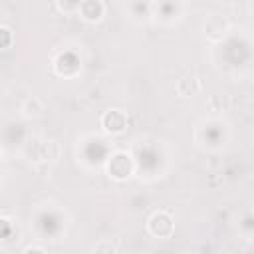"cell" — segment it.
Returning <instances> with one entry per match:
<instances>
[{
    "mask_svg": "<svg viewBox=\"0 0 254 254\" xmlns=\"http://www.w3.org/2000/svg\"><path fill=\"white\" fill-rule=\"evenodd\" d=\"M95 250H115V246L107 244V246H95Z\"/></svg>",
    "mask_w": 254,
    "mask_h": 254,
    "instance_id": "obj_2",
    "label": "cell"
},
{
    "mask_svg": "<svg viewBox=\"0 0 254 254\" xmlns=\"http://www.w3.org/2000/svg\"><path fill=\"white\" fill-rule=\"evenodd\" d=\"M149 228L155 236H169L173 230V222L171 216L167 212H155L153 218L149 220Z\"/></svg>",
    "mask_w": 254,
    "mask_h": 254,
    "instance_id": "obj_1",
    "label": "cell"
}]
</instances>
